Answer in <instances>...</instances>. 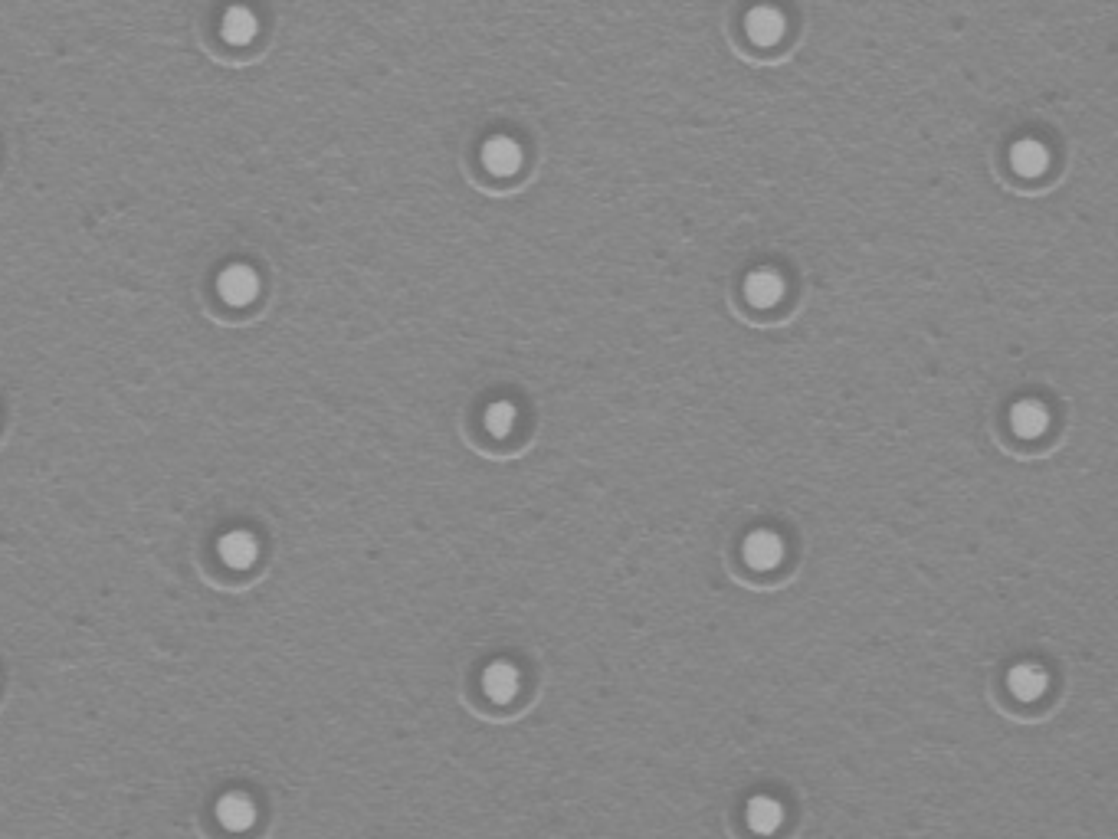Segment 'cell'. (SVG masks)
<instances>
[{"instance_id":"cell-5","label":"cell","mask_w":1118,"mask_h":839,"mask_svg":"<svg viewBox=\"0 0 1118 839\" xmlns=\"http://www.w3.org/2000/svg\"><path fill=\"white\" fill-rule=\"evenodd\" d=\"M745 27H748V37L755 40V43L771 46L784 33V17L774 7H755L748 14Z\"/></svg>"},{"instance_id":"cell-2","label":"cell","mask_w":1118,"mask_h":839,"mask_svg":"<svg viewBox=\"0 0 1118 839\" xmlns=\"http://www.w3.org/2000/svg\"><path fill=\"white\" fill-rule=\"evenodd\" d=\"M784 558V541L774 535V531H755L745 541V561L755 567V571H771L778 567Z\"/></svg>"},{"instance_id":"cell-11","label":"cell","mask_w":1118,"mask_h":839,"mask_svg":"<svg viewBox=\"0 0 1118 839\" xmlns=\"http://www.w3.org/2000/svg\"><path fill=\"white\" fill-rule=\"evenodd\" d=\"M217 817H220L223 826H230V830H246V826L253 823L256 810H253V803L246 800V797L230 794V797H223V800H220Z\"/></svg>"},{"instance_id":"cell-12","label":"cell","mask_w":1118,"mask_h":839,"mask_svg":"<svg viewBox=\"0 0 1118 839\" xmlns=\"http://www.w3.org/2000/svg\"><path fill=\"white\" fill-rule=\"evenodd\" d=\"M220 558L233 567H246L256 558V541L246 531H233V535L220 541Z\"/></svg>"},{"instance_id":"cell-9","label":"cell","mask_w":1118,"mask_h":839,"mask_svg":"<svg viewBox=\"0 0 1118 839\" xmlns=\"http://www.w3.org/2000/svg\"><path fill=\"white\" fill-rule=\"evenodd\" d=\"M745 289H748V302L751 305H758V309H768V305H774V302L781 299L784 282L774 276V273H768V269H761V273H755V276L745 282Z\"/></svg>"},{"instance_id":"cell-3","label":"cell","mask_w":1118,"mask_h":839,"mask_svg":"<svg viewBox=\"0 0 1118 839\" xmlns=\"http://www.w3.org/2000/svg\"><path fill=\"white\" fill-rule=\"evenodd\" d=\"M220 33H223V40H227V43L246 46V43L256 37V33H260V20H256V14H253L250 7L237 4V7H230L227 14H223Z\"/></svg>"},{"instance_id":"cell-8","label":"cell","mask_w":1118,"mask_h":839,"mask_svg":"<svg viewBox=\"0 0 1118 839\" xmlns=\"http://www.w3.org/2000/svg\"><path fill=\"white\" fill-rule=\"evenodd\" d=\"M1010 423H1014V430L1020 433V436H1040L1043 430H1046V423H1050V413H1046L1037 400H1023V404H1017L1014 407V413H1010Z\"/></svg>"},{"instance_id":"cell-4","label":"cell","mask_w":1118,"mask_h":839,"mask_svg":"<svg viewBox=\"0 0 1118 839\" xmlns=\"http://www.w3.org/2000/svg\"><path fill=\"white\" fill-rule=\"evenodd\" d=\"M482 161H486V168L492 174L505 177V174H512L515 168H519L522 151L512 138H492V141H486V148H482Z\"/></svg>"},{"instance_id":"cell-6","label":"cell","mask_w":1118,"mask_h":839,"mask_svg":"<svg viewBox=\"0 0 1118 839\" xmlns=\"http://www.w3.org/2000/svg\"><path fill=\"white\" fill-rule=\"evenodd\" d=\"M482 685H486V695L492 702H509L515 692H519V672L509 663H496L486 669V676H482Z\"/></svg>"},{"instance_id":"cell-1","label":"cell","mask_w":1118,"mask_h":839,"mask_svg":"<svg viewBox=\"0 0 1118 839\" xmlns=\"http://www.w3.org/2000/svg\"><path fill=\"white\" fill-rule=\"evenodd\" d=\"M217 292H220V299L230 305H250L256 295H260V276H256L253 266L233 263L220 273Z\"/></svg>"},{"instance_id":"cell-14","label":"cell","mask_w":1118,"mask_h":839,"mask_svg":"<svg viewBox=\"0 0 1118 839\" xmlns=\"http://www.w3.org/2000/svg\"><path fill=\"white\" fill-rule=\"evenodd\" d=\"M512 420H515V410L509 404H496V407H489V413H486V427L496 433V436L509 433Z\"/></svg>"},{"instance_id":"cell-10","label":"cell","mask_w":1118,"mask_h":839,"mask_svg":"<svg viewBox=\"0 0 1118 839\" xmlns=\"http://www.w3.org/2000/svg\"><path fill=\"white\" fill-rule=\"evenodd\" d=\"M1010 692L1023 702L1040 699V695L1046 692V672L1037 669V666H1017L1014 672H1010Z\"/></svg>"},{"instance_id":"cell-13","label":"cell","mask_w":1118,"mask_h":839,"mask_svg":"<svg viewBox=\"0 0 1118 839\" xmlns=\"http://www.w3.org/2000/svg\"><path fill=\"white\" fill-rule=\"evenodd\" d=\"M1010 164H1014V171H1020L1023 177H1033L1046 168V148L1037 145V141H1020V145L1010 151Z\"/></svg>"},{"instance_id":"cell-7","label":"cell","mask_w":1118,"mask_h":839,"mask_svg":"<svg viewBox=\"0 0 1118 839\" xmlns=\"http://www.w3.org/2000/svg\"><path fill=\"white\" fill-rule=\"evenodd\" d=\"M781 820H784V810H781V803L778 800H771V797H755L748 803V826L755 833H761V836H768V833H774L781 826Z\"/></svg>"}]
</instances>
